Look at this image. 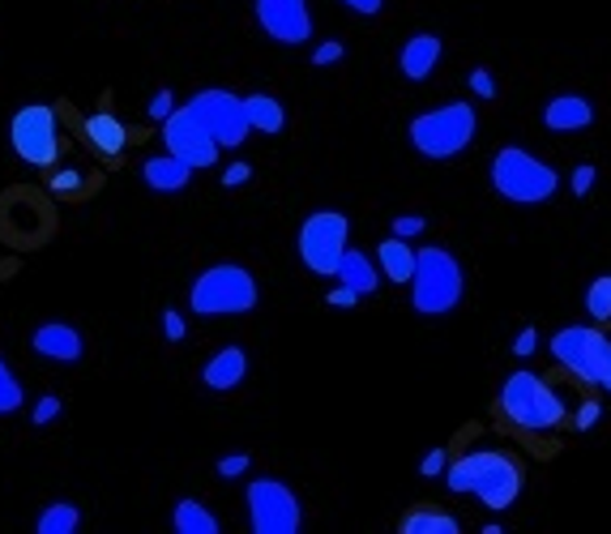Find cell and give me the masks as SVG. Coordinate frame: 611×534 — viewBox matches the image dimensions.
Masks as SVG:
<instances>
[{
    "label": "cell",
    "instance_id": "e0dca14e",
    "mask_svg": "<svg viewBox=\"0 0 611 534\" xmlns=\"http://www.w3.org/2000/svg\"><path fill=\"white\" fill-rule=\"evenodd\" d=\"M35 355H43L52 364H73V359H81V338L65 321H48L35 330Z\"/></svg>",
    "mask_w": 611,
    "mask_h": 534
},
{
    "label": "cell",
    "instance_id": "2e32d148",
    "mask_svg": "<svg viewBox=\"0 0 611 534\" xmlns=\"http://www.w3.org/2000/svg\"><path fill=\"white\" fill-rule=\"evenodd\" d=\"M244 377H249V355H244L240 346H222L218 355H209V364L202 368L205 390H214V394L236 390Z\"/></svg>",
    "mask_w": 611,
    "mask_h": 534
},
{
    "label": "cell",
    "instance_id": "d590c367",
    "mask_svg": "<svg viewBox=\"0 0 611 534\" xmlns=\"http://www.w3.org/2000/svg\"><path fill=\"white\" fill-rule=\"evenodd\" d=\"M339 61H342V43H339V39H330V43H321V48L313 52V65H317V68L339 65Z\"/></svg>",
    "mask_w": 611,
    "mask_h": 534
},
{
    "label": "cell",
    "instance_id": "603a6c76",
    "mask_svg": "<svg viewBox=\"0 0 611 534\" xmlns=\"http://www.w3.org/2000/svg\"><path fill=\"white\" fill-rule=\"evenodd\" d=\"M244 107H249V120H253V129L257 134H282L287 129V107L273 99V94H249L244 99Z\"/></svg>",
    "mask_w": 611,
    "mask_h": 534
},
{
    "label": "cell",
    "instance_id": "74e56055",
    "mask_svg": "<svg viewBox=\"0 0 611 534\" xmlns=\"http://www.w3.org/2000/svg\"><path fill=\"white\" fill-rule=\"evenodd\" d=\"M249 176H253L249 163H231V167L222 171V185H227V189H240V185H249Z\"/></svg>",
    "mask_w": 611,
    "mask_h": 534
},
{
    "label": "cell",
    "instance_id": "1f68e13d",
    "mask_svg": "<svg viewBox=\"0 0 611 534\" xmlns=\"http://www.w3.org/2000/svg\"><path fill=\"white\" fill-rule=\"evenodd\" d=\"M535 351H539V330L531 326V330H522V334L513 338V355H518V359H531Z\"/></svg>",
    "mask_w": 611,
    "mask_h": 534
},
{
    "label": "cell",
    "instance_id": "6da1fadb",
    "mask_svg": "<svg viewBox=\"0 0 611 534\" xmlns=\"http://www.w3.org/2000/svg\"><path fill=\"white\" fill-rule=\"evenodd\" d=\"M445 483L454 496H471L483 509L505 513L522 496V467L505 449H475V454L454 458V467L445 470Z\"/></svg>",
    "mask_w": 611,
    "mask_h": 534
},
{
    "label": "cell",
    "instance_id": "7a4b0ae2",
    "mask_svg": "<svg viewBox=\"0 0 611 534\" xmlns=\"http://www.w3.org/2000/svg\"><path fill=\"white\" fill-rule=\"evenodd\" d=\"M496 410L518 428V432H531V436H544L564 428L569 419V406L560 402V394L547 385L539 372L531 368H518L500 381V394H496Z\"/></svg>",
    "mask_w": 611,
    "mask_h": 534
},
{
    "label": "cell",
    "instance_id": "8d00e7d4",
    "mask_svg": "<svg viewBox=\"0 0 611 534\" xmlns=\"http://www.w3.org/2000/svg\"><path fill=\"white\" fill-rule=\"evenodd\" d=\"M471 90H475L479 99H496V81H492V73H487L483 65L471 73Z\"/></svg>",
    "mask_w": 611,
    "mask_h": 534
},
{
    "label": "cell",
    "instance_id": "3957f363",
    "mask_svg": "<svg viewBox=\"0 0 611 534\" xmlns=\"http://www.w3.org/2000/svg\"><path fill=\"white\" fill-rule=\"evenodd\" d=\"M487 180L513 205H544L560 193V171L547 158L522 150V145H500L492 167H487Z\"/></svg>",
    "mask_w": 611,
    "mask_h": 534
},
{
    "label": "cell",
    "instance_id": "7402d4cb",
    "mask_svg": "<svg viewBox=\"0 0 611 534\" xmlns=\"http://www.w3.org/2000/svg\"><path fill=\"white\" fill-rule=\"evenodd\" d=\"M339 282L355 287L359 295H372V291L381 287V269H377V262H368L364 253L346 249V257H342V266H339Z\"/></svg>",
    "mask_w": 611,
    "mask_h": 534
},
{
    "label": "cell",
    "instance_id": "7bdbcfd3",
    "mask_svg": "<svg viewBox=\"0 0 611 534\" xmlns=\"http://www.w3.org/2000/svg\"><path fill=\"white\" fill-rule=\"evenodd\" d=\"M603 390H608V394H611V372H608V381H603Z\"/></svg>",
    "mask_w": 611,
    "mask_h": 534
},
{
    "label": "cell",
    "instance_id": "4dcf8cb0",
    "mask_svg": "<svg viewBox=\"0 0 611 534\" xmlns=\"http://www.w3.org/2000/svg\"><path fill=\"white\" fill-rule=\"evenodd\" d=\"M249 462H253V458L236 449V454H227V458H218V474H222V479H240V474L249 470Z\"/></svg>",
    "mask_w": 611,
    "mask_h": 534
},
{
    "label": "cell",
    "instance_id": "ba28073f",
    "mask_svg": "<svg viewBox=\"0 0 611 534\" xmlns=\"http://www.w3.org/2000/svg\"><path fill=\"white\" fill-rule=\"evenodd\" d=\"M346 240H351V223H346V214H339V209H317V214L304 218L295 249H300V262L313 269V274H321V278H339L342 257H346V249H351Z\"/></svg>",
    "mask_w": 611,
    "mask_h": 534
},
{
    "label": "cell",
    "instance_id": "60d3db41",
    "mask_svg": "<svg viewBox=\"0 0 611 534\" xmlns=\"http://www.w3.org/2000/svg\"><path fill=\"white\" fill-rule=\"evenodd\" d=\"M351 13H359V17H377L381 9H385V0H342Z\"/></svg>",
    "mask_w": 611,
    "mask_h": 534
},
{
    "label": "cell",
    "instance_id": "ffe728a7",
    "mask_svg": "<svg viewBox=\"0 0 611 534\" xmlns=\"http://www.w3.org/2000/svg\"><path fill=\"white\" fill-rule=\"evenodd\" d=\"M86 137H90V145H94L103 158H116V154L129 145V129H125L112 112H94V116H86Z\"/></svg>",
    "mask_w": 611,
    "mask_h": 534
},
{
    "label": "cell",
    "instance_id": "b9f144b4",
    "mask_svg": "<svg viewBox=\"0 0 611 534\" xmlns=\"http://www.w3.org/2000/svg\"><path fill=\"white\" fill-rule=\"evenodd\" d=\"M52 189H77V171H61V176H52Z\"/></svg>",
    "mask_w": 611,
    "mask_h": 534
},
{
    "label": "cell",
    "instance_id": "836d02e7",
    "mask_svg": "<svg viewBox=\"0 0 611 534\" xmlns=\"http://www.w3.org/2000/svg\"><path fill=\"white\" fill-rule=\"evenodd\" d=\"M423 227H428V218H423V214H403V218H394V236H403V240L419 236Z\"/></svg>",
    "mask_w": 611,
    "mask_h": 534
},
{
    "label": "cell",
    "instance_id": "8992f818",
    "mask_svg": "<svg viewBox=\"0 0 611 534\" xmlns=\"http://www.w3.org/2000/svg\"><path fill=\"white\" fill-rule=\"evenodd\" d=\"M189 304L198 317H236L257 308V278L244 266H209L189 287Z\"/></svg>",
    "mask_w": 611,
    "mask_h": 534
},
{
    "label": "cell",
    "instance_id": "83f0119b",
    "mask_svg": "<svg viewBox=\"0 0 611 534\" xmlns=\"http://www.w3.org/2000/svg\"><path fill=\"white\" fill-rule=\"evenodd\" d=\"M171 112H176V99H171V90H158V94L150 99V107H145V116H150L154 125H163Z\"/></svg>",
    "mask_w": 611,
    "mask_h": 534
},
{
    "label": "cell",
    "instance_id": "4fadbf2b",
    "mask_svg": "<svg viewBox=\"0 0 611 534\" xmlns=\"http://www.w3.org/2000/svg\"><path fill=\"white\" fill-rule=\"evenodd\" d=\"M253 9H257V26L273 43H287V48L308 43V35H313L308 0H257Z\"/></svg>",
    "mask_w": 611,
    "mask_h": 534
},
{
    "label": "cell",
    "instance_id": "d6a6232c",
    "mask_svg": "<svg viewBox=\"0 0 611 534\" xmlns=\"http://www.w3.org/2000/svg\"><path fill=\"white\" fill-rule=\"evenodd\" d=\"M56 415H61V398H56V394H48V398L35 402V423H39V428H48Z\"/></svg>",
    "mask_w": 611,
    "mask_h": 534
},
{
    "label": "cell",
    "instance_id": "d6986e66",
    "mask_svg": "<svg viewBox=\"0 0 611 534\" xmlns=\"http://www.w3.org/2000/svg\"><path fill=\"white\" fill-rule=\"evenodd\" d=\"M415 262H419V249H410L403 236H390L381 249H377V266H381V274L390 278V282H407L415 278Z\"/></svg>",
    "mask_w": 611,
    "mask_h": 534
},
{
    "label": "cell",
    "instance_id": "8fae6325",
    "mask_svg": "<svg viewBox=\"0 0 611 534\" xmlns=\"http://www.w3.org/2000/svg\"><path fill=\"white\" fill-rule=\"evenodd\" d=\"M163 145H167V154H176V158H184L193 171H205V167H214L218 163V137L205 129V120L184 103V107H176L167 120H163Z\"/></svg>",
    "mask_w": 611,
    "mask_h": 534
},
{
    "label": "cell",
    "instance_id": "4316f807",
    "mask_svg": "<svg viewBox=\"0 0 611 534\" xmlns=\"http://www.w3.org/2000/svg\"><path fill=\"white\" fill-rule=\"evenodd\" d=\"M22 406V385L13 381V372L4 368V359H0V415H9V410H17Z\"/></svg>",
    "mask_w": 611,
    "mask_h": 534
},
{
    "label": "cell",
    "instance_id": "5bb4252c",
    "mask_svg": "<svg viewBox=\"0 0 611 534\" xmlns=\"http://www.w3.org/2000/svg\"><path fill=\"white\" fill-rule=\"evenodd\" d=\"M595 125V103L586 94H556L544 103L547 134H586Z\"/></svg>",
    "mask_w": 611,
    "mask_h": 534
},
{
    "label": "cell",
    "instance_id": "f546056e",
    "mask_svg": "<svg viewBox=\"0 0 611 534\" xmlns=\"http://www.w3.org/2000/svg\"><path fill=\"white\" fill-rule=\"evenodd\" d=\"M599 415H603V410H599V402L586 398L582 406H577V415H573V428H577V432H590V428L599 423Z\"/></svg>",
    "mask_w": 611,
    "mask_h": 534
},
{
    "label": "cell",
    "instance_id": "44dd1931",
    "mask_svg": "<svg viewBox=\"0 0 611 534\" xmlns=\"http://www.w3.org/2000/svg\"><path fill=\"white\" fill-rule=\"evenodd\" d=\"M398 531L403 534H458L462 531V522H458L454 513H445V509L419 505V509H410L407 518L398 522Z\"/></svg>",
    "mask_w": 611,
    "mask_h": 534
},
{
    "label": "cell",
    "instance_id": "e575fe53",
    "mask_svg": "<svg viewBox=\"0 0 611 534\" xmlns=\"http://www.w3.org/2000/svg\"><path fill=\"white\" fill-rule=\"evenodd\" d=\"M326 304H330V308H355V304H359V291L346 287V282H339V287L326 295Z\"/></svg>",
    "mask_w": 611,
    "mask_h": 534
},
{
    "label": "cell",
    "instance_id": "9c48e42d",
    "mask_svg": "<svg viewBox=\"0 0 611 534\" xmlns=\"http://www.w3.org/2000/svg\"><path fill=\"white\" fill-rule=\"evenodd\" d=\"M249 526H253V534L304 531V509L282 479H253L249 483Z\"/></svg>",
    "mask_w": 611,
    "mask_h": 534
},
{
    "label": "cell",
    "instance_id": "7c38bea8",
    "mask_svg": "<svg viewBox=\"0 0 611 534\" xmlns=\"http://www.w3.org/2000/svg\"><path fill=\"white\" fill-rule=\"evenodd\" d=\"M189 107L202 116L205 129L218 137V145H227V150L244 145V137L253 134L249 107H244V99L231 94V90H202V94L189 99Z\"/></svg>",
    "mask_w": 611,
    "mask_h": 534
},
{
    "label": "cell",
    "instance_id": "277c9868",
    "mask_svg": "<svg viewBox=\"0 0 611 534\" xmlns=\"http://www.w3.org/2000/svg\"><path fill=\"white\" fill-rule=\"evenodd\" d=\"M467 295V274L458 266V257L441 244L419 249L415 278H410V308L419 317H449Z\"/></svg>",
    "mask_w": 611,
    "mask_h": 534
},
{
    "label": "cell",
    "instance_id": "f35d334b",
    "mask_svg": "<svg viewBox=\"0 0 611 534\" xmlns=\"http://www.w3.org/2000/svg\"><path fill=\"white\" fill-rule=\"evenodd\" d=\"M445 470V449H432V454H423V462H419V474L423 479H436Z\"/></svg>",
    "mask_w": 611,
    "mask_h": 534
},
{
    "label": "cell",
    "instance_id": "f1b7e54d",
    "mask_svg": "<svg viewBox=\"0 0 611 534\" xmlns=\"http://www.w3.org/2000/svg\"><path fill=\"white\" fill-rule=\"evenodd\" d=\"M595 176H599V171H595V163H582V167L573 171V180H569V189H573V198H586V193L595 189Z\"/></svg>",
    "mask_w": 611,
    "mask_h": 534
},
{
    "label": "cell",
    "instance_id": "30bf717a",
    "mask_svg": "<svg viewBox=\"0 0 611 534\" xmlns=\"http://www.w3.org/2000/svg\"><path fill=\"white\" fill-rule=\"evenodd\" d=\"M13 150L30 163V167H52L61 158V129H56V112L43 103H30L13 116L9 125Z\"/></svg>",
    "mask_w": 611,
    "mask_h": 534
},
{
    "label": "cell",
    "instance_id": "d4e9b609",
    "mask_svg": "<svg viewBox=\"0 0 611 534\" xmlns=\"http://www.w3.org/2000/svg\"><path fill=\"white\" fill-rule=\"evenodd\" d=\"M77 522H81V513L73 509V505H48L43 513H39V534H73L77 531Z\"/></svg>",
    "mask_w": 611,
    "mask_h": 534
},
{
    "label": "cell",
    "instance_id": "ac0fdd59",
    "mask_svg": "<svg viewBox=\"0 0 611 534\" xmlns=\"http://www.w3.org/2000/svg\"><path fill=\"white\" fill-rule=\"evenodd\" d=\"M141 176H145V185H150L154 193H180V189L189 185L193 167H189L184 158H176V154H158V158H145Z\"/></svg>",
    "mask_w": 611,
    "mask_h": 534
},
{
    "label": "cell",
    "instance_id": "5b68a950",
    "mask_svg": "<svg viewBox=\"0 0 611 534\" xmlns=\"http://www.w3.org/2000/svg\"><path fill=\"white\" fill-rule=\"evenodd\" d=\"M410 145L432 158V163H445V158H458L479 134V112L471 103H441V107H428L410 120Z\"/></svg>",
    "mask_w": 611,
    "mask_h": 534
},
{
    "label": "cell",
    "instance_id": "ab89813d",
    "mask_svg": "<svg viewBox=\"0 0 611 534\" xmlns=\"http://www.w3.org/2000/svg\"><path fill=\"white\" fill-rule=\"evenodd\" d=\"M184 330H189V326H184V317H180V313H163V334H167V342H180Z\"/></svg>",
    "mask_w": 611,
    "mask_h": 534
},
{
    "label": "cell",
    "instance_id": "cb8c5ba5",
    "mask_svg": "<svg viewBox=\"0 0 611 534\" xmlns=\"http://www.w3.org/2000/svg\"><path fill=\"white\" fill-rule=\"evenodd\" d=\"M171 526L180 534H218V518L205 509L202 500H180L171 513Z\"/></svg>",
    "mask_w": 611,
    "mask_h": 534
},
{
    "label": "cell",
    "instance_id": "9a60e30c",
    "mask_svg": "<svg viewBox=\"0 0 611 534\" xmlns=\"http://www.w3.org/2000/svg\"><path fill=\"white\" fill-rule=\"evenodd\" d=\"M441 52H445V43H441V35H410L407 43H403V56H398V68H403V77L407 81H428L436 65H441Z\"/></svg>",
    "mask_w": 611,
    "mask_h": 534
},
{
    "label": "cell",
    "instance_id": "484cf974",
    "mask_svg": "<svg viewBox=\"0 0 611 534\" xmlns=\"http://www.w3.org/2000/svg\"><path fill=\"white\" fill-rule=\"evenodd\" d=\"M586 313L590 321H611V274H599L586 291Z\"/></svg>",
    "mask_w": 611,
    "mask_h": 534
},
{
    "label": "cell",
    "instance_id": "52a82bcc",
    "mask_svg": "<svg viewBox=\"0 0 611 534\" xmlns=\"http://www.w3.org/2000/svg\"><path fill=\"white\" fill-rule=\"evenodd\" d=\"M547 351H551V359H556L569 377H577L582 385L603 390V381H608V372H611V338L603 334V330H595V326L556 330L551 342H547Z\"/></svg>",
    "mask_w": 611,
    "mask_h": 534
}]
</instances>
